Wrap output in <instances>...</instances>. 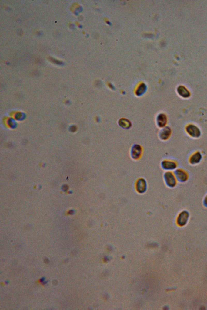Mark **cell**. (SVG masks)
Instances as JSON below:
<instances>
[{
  "instance_id": "cell-1",
  "label": "cell",
  "mask_w": 207,
  "mask_h": 310,
  "mask_svg": "<svg viewBox=\"0 0 207 310\" xmlns=\"http://www.w3.org/2000/svg\"><path fill=\"white\" fill-rule=\"evenodd\" d=\"M165 181L166 184L169 188H174L177 184V178L172 172L168 171L165 173Z\"/></svg>"
},
{
  "instance_id": "cell-2",
  "label": "cell",
  "mask_w": 207,
  "mask_h": 310,
  "mask_svg": "<svg viewBox=\"0 0 207 310\" xmlns=\"http://www.w3.org/2000/svg\"><path fill=\"white\" fill-rule=\"evenodd\" d=\"M186 131L191 137L193 138H197L200 137V130L195 125L192 124L188 125L186 128Z\"/></svg>"
},
{
  "instance_id": "cell-3",
  "label": "cell",
  "mask_w": 207,
  "mask_h": 310,
  "mask_svg": "<svg viewBox=\"0 0 207 310\" xmlns=\"http://www.w3.org/2000/svg\"><path fill=\"white\" fill-rule=\"evenodd\" d=\"M189 214L186 210H183L179 214L177 218L178 225L180 226H183L187 224L188 221Z\"/></svg>"
},
{
  "instance_id": "cell-4",
  "label": "cell",
  "mask_w": 207,
  "mask_h": 310,
  "mask_svg": "<svg viewBox=\"0 0 207 310\" xmlns=\"http://www.w3.org/2000/svg\"><path fill=\"white\" fill-rule=\"evenodd\" d=\"M135 188L138 193L140 194L145 193L147 189V183L146 181L142 178L138 180L135 184Z\"/></svg>"
},
{
  "instance_id": "cell-5",
  "label": "cell",
  "mask_w": 207,
  "mask_h": 310,
  "mask_svg": "<svg viewBox=\"0 0 207 310\" xmlns=\"http://www.w3.org/2000/svg\"><path fill=\"white\" fill-rule=\"evenodd\" d=\"M175 175L177 179L179 181L182 182H186L188 179V175L186 171L184 170L179 169L175 171Z\"/></svg>"
},
{
  "instance_id": "cell-6",
  "label": "cell",
  "mask_w": 207,
  "mask_h": 310,
  "mask_svg": "<svg viewBox=\"0 0 207 310\" xmlns=\"http://www.w3.org/2000/svg\"><path fill=\"white\" fill-rule=\"evenodd\" d=\"M162 166L164 169L170 171L176 169L177 167V165L175 162L164 160L162 163Z\"/></svg>"
},
{
  "instance_id": "cell-7",
  "label": "cell",
  "mask_w": 207,
  "mask_h": 310,
  "mask_svg": "<svg viewBox=\"0 0 207 310\" xmlns=\"http://www.w3.org/2000/svg\"><path fill=\"white\" fill-rule=\"evenodd\" d=\"M142 148L140 145H134L132 148L131 150V155L132 157L134 159H138L140 158L141 155Z\"/></svg>"
},
{
  "instance_id": "cell-8",
  "label": "cell",
  "mask_w": 207,
  "mask_h": 310,
  "mask_svg": "<svg viewBox=\"0 0 207 310\" xmlns=\"http://www.w3.org/2000/svg\"><path fill=\"white\" fill-rule=\"evenodd\" d=\"M202 154L199 152H197L192 154L190 158V163L192 165H196L199 163L202 160Z\"/></svg>"
},
{
  "instance_id": "cell-9",
  "label": "cell",
  "mask_w": 207,
  "mask_h": 310,
  "mask_svg": "<svg viewBox=\"0 0 207 310\" xmlns=\"http://www.w3.org/2000/svg\"><path fill=\"white\" fill-rule=\"evenodd\" d=\"M177 90L179 95L184 98H188L191 96L189 91L185 87L183 86H180L178 87Z\"/></svg>"
},
{
  "instance_id": "cell-10",
  "label": "cell",
  "mask_w": 207,
  "mask_h": 310,
  "mask_svg": "<svg viewBox=\"0 0 207 310\" xmlns=\"http://www.w3.org/2000/svg\"><path fill=\"white\" fill-rule=\"evenodd\" d=\"M171 134V130L170 128L166 126V127H164L161 131L160 133V137L161 139L165 140L169 138V137H170Z\"/></svg>"
},
{
  "instance_id": "cell-11",
  "label": "cell",
  "mask_w": 207,
  "mask_h": 310,
  "mask_svg": "<svg viewBox=\"0 0 207 310\" xmlns=\"http://www.w3.org/2000/svg\"><path fill=\"white\" fill-rule=\"evenodd\" d=\"M167 118L165 114H160L157 118V123L160 127H164L166 125Z\"/></svg>"
},
{
  "instance_id": "cell-12",
  "label": "cell",
  "mask_w": 207,
  "mask_h": 310,
  "mask_svg": "<svg viewBox=\"0 0 207 310\" xmlns=\"http://www.w3.org/2000/svg\"><path fill=\"white\" fill-rule=\"evenodd\" d=\"M119 125L123 128H128L131 126L130 122L126 119H122L119 122Z\"/></svg>"
},
{
  "instance_id": "cell-13",
  "label": "cell",
  "mask_w": 207,
  "mask_h": 310,
  "mask_svg": "<svg viewBox=\"0 0 207 310\" xmlns=\"http://www.w3.org/2000/svg\"><path fill=\"white\" fill-rule=\"evenodd\" d=\"M145 87L144 86V85L141 86L140 88H139L138 92L137 93V95H141L143 93H144L145 90Z\"/></svg>"
},
{
  "instance_id": "cell-14",
  "label": "cell",
  "mask_w": 207,
  "mask_h": 310,
  "mask_svg": "<svg viewBox=\"0 0 207 310\" xmlns=\"http://www.w3.org/2000/svg\"><path fill=\"white\" fill-rule=\"evenodd\" d=\"M203 203H204L205 206L207 207V195L206 196L205 198L204 201H203Z\"/></svg>"
}]
</instances>
